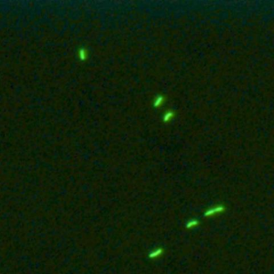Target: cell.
Instances as JSON below:
<instances>
[{
  "mask_svg": "<svg viewBox=\"0 0 274 274\" xmlns=\"http://www.w3.org/2000/svg\"><path fill=\"white\" fill-rule=\"evenodd\" d=\"M219 211H222V208H214V209H211L210 211H209L208 214L209 215H214V214L217 213V212H219Z\"/></svg>",
  "mask_w": 274,
  "mask_h": 274,
  "instance_id": "cell-1",
  "label": "cell"
}]
</instances>
